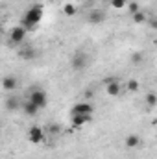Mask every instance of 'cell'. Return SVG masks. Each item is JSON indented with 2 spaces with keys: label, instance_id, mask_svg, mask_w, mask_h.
Returning <instances> with one entry per match:
<instances>
[{
  "label": "cell",
  "instance_id": "1",
  "mask_svg": "<svg viewBox=\"0 0 157 159\" xmlns=\"http://www.w3.org/2000/svg\"><path fill=\"white\" fill-rule=\"evenodd\" d=\"M41 20H43V7H41L39 4H35V6H32V7L22 15L20 24H22L28 32H32V30L39 24Z\"/></svg>",
  "mask_w": 157,
  "mask_h": 159
},
{
  "label": "cell",
  "instance_id": "2",
  "mask_svg": "<svg viewBox=\"0 0 157 159\" xmlns=\"http://www.w3.org/2000/svg\"><path fill=\"white\" fill-rule=\"evenodd\" d=\"M91 65V57L85 54V52H74V56L70 57V67H72V70L74 72H81V70H85L87 67Z\"/></svg>",
  "mask_w": 157,
  "mask_h": 159
},
{
  "label": "cell",
  "instance_id": "3",
  "mask_svg": "<svg viewBox=\"0 0 157 159\" xmlns=\"http://www.w3.org/2000/svg\"><path fill=\"white\" fill-rule=\"evenodd\" d=\"M28 100H32L34 104H37L41 109L46 107V104H48V96H46V93L43 89H32L28 93Z\"/></svg>",
  "mask_w": 157,
  "mask_h": 159
},
{
  "label": "cell",
  "instance_id": "4",
  "mask_svg": "<svg viewBox=\"0 0 157 159\" xmlns=\"http://www.w3.org/2000/svg\"><path fill=\"white\" fill-rule=\"evenodd\" d=\"M26 35H28V30H26L22 24H19V26L11 28V32H9V41L15 43V44H20L22 41L26 39Z\"/></svg>",
  "mask_w": 157,
  "mask_h": 159
},
{
  "label": "cell",
  "instance_id": "5",
  "mask_svg": "<svg viewBox=\"0 0 157 159\" xmlns=\"http://www.w3.org/2000/svg\"><path fill=\"white\" fill-rule=\"evenodd\" d=\"M105 19H107V13L104 9H98V7L91 9L89 15H87V22L89 24H102V22H105Z\"/></svg>",
  "mask_w": 157,
  "mask_h": 159
},
{
  "label": "cell",
  "instance_id": "6",
  "mask_svg": "<svg viewBox=\"0 0 157 159\" xmlns=\"http://www.w3.org/2000/svg\"><path fill=\"white\" fill-rule=\"evenodd\" d=\"M94 111V106L91 102H79V104H74L72 109H70V117L72 115H92Z\"/></svg>",
  "mask_w": 157,
  "mask_h": 159
},
{
  "label": "cell",
  "instance_id": "7",
  "mask_svg": "<svg viewBox=\"0 0 157 159\" xmlns=\"http://www.w3.org/2000/svg\"><path fill=\"white\" fill-rule=\"evenodd\" d=\"M28 141L34 143V144L43 143V141H44V131L41 129L39 126H32V128L28 129Z\"/></svg>",
  "mask_w": 157,
  "mask_h": 159
},
{
  "label": "cell",
  "instance_id": "8",
  "mask_svg": "<svg viewBox=\"0 0 157 159\" xmlns=\"http://www.w3.org/2000/svg\"><path fill=\"white\" fill-rule=\"evenodd\" d=\"M39 106L37 104H34L32 100H28V102H24L22 104V111H24V115H28V117H35L37 113H39Z\"/></svg>",
  "mask_w": 157,
  "mask_h": 159
},
{
  "label": "cell",
  "instance_id": "9",
  "mask_svg": "<svg viewBox=\"0 0 157 159\" xmlns=\"http://www.w3.org/2000/svg\"><path fill=\"white\" fill-rule=\"evenodd\" d=\"M17 85H19V80L15 78V76H6V78L2 80V87H4V91H7V93L15 91Z\"/></svg>",
  "mask_w": 157,
  "mask_h": 159
},
{
  "label": "cell",
  "instance_id": "10",
  "mask_svg": "<svg viewBox=\"0 0 157 159\" xmlns=\"http://www.w3.org/2000/svg\"><path fill=\"white\" fill-rule=\"evenodd\" d=\"M105 93L109 94V96H120L122 94V85H120V80L118 81H113V83H109V85H105Z\"/></svg>",
  "mask_w": 157,
  "mask_h": 159
},
{
  "label": "cell",
  "instance_id": "11",
  "mask_svg": "<svg viewBox=\"0 0 157 159\" xmlns=\"http://www.w3.org/2000/svg\"><path fill=\"white\" fill-rule=\"evenodd\" d=\"M70 120H72V126L74 128H81L83 124H87V122L92 120V115H72Z\"/></svg>",
  "mask_w": 157,
  "mask_h": 159
},
{
  "label": "cell",
  "instance_id": "12",
  "mask_svg": "<svg viewBox=\"0 0 157 159\" xmlns=\"http://www.w3.org/2000/svg\"><path fill=\"white\" fill-rule=\"evenodd\" d=\"M20 107H22V106H20V102H19L17 96L11 94V96L6 98V109H7V111H17V109H20Z\"/></svg>",
  "mask_w": 157,
  "mask_h": 159
},
{
  "label": "cell",
  "instance_id": "13",
  "mask_svg": "<svg viewBox=\"0 0 157 159\" xmlns=\"http://www.w3.org/2000/svg\"><path fill=\"white\" fill-rule=\"evenodd\" d=\"M139 144H141V137H139V135L131 133V135L126 137V146H128V148H137Z\"/></svg>",
  "mask_w": 157,
  "mask_h": 159
},
{
  "label": "cell",
  "instance_id": "14",
  "mask_svg": "<svg viewBox=\"0 0 157 159\" xmlns=\"http://www.w3.org/2000/svg\"><path fill=\"white\" fill-rule=\"evenodd\" d=\"M131 19H133V22H135V24H144V22H148V19H150V17H148L144 11H137V13H133V15H131Z\"/></svg>",
  "mask_w": 157,
  "mask_h": 159
},
{
  "label": "cell",
  "instance_id": "15",
  "mask_svg": "<svg viewBox=\"0 0 157 159\" xmlns=\"http://www.w3.org/2000/svg\"><path fill=\"white\" fill-rule=\"evenodd\" d=\"M19 56H20L22 59H34V57H35V50L30 46V48H24V50H20V52H19Z\"/></svg>",
  "mask_w": 157,
  "mask_h": 159
},
{
  "label": "cell",
  "instance_id": "16",
  "mask_svg": "<svg viewBox=\"0 0 157 159\" xmlns=\"http://www.w3.org/2000/svg\"><path fill=\"white\" fill-rule=\"evenodd\" d=\"M63 13H65L67 17H74V15H76V6H74V4H65V6H63Z\"/></svg>",
  "mask_w": 157,
  "mask_h": 159
},
{
  "label": "cell",
  "instance_id": "17",
  "mask_svg": "<svg viewBox=\"0 0 157 159\" xmlns=\"http://www.w3.org/2000/svg\"><path fill=\"white\" fill-rule=\"evenodd\" d=\"M142 59H144L142 52H133V54H131V63H133V65H137V67H139V65L142 63Z\"/></svg>",
  "mask_w": 157,
  "mask_h": 159
},
{
  "label": "cell",
  "instance_id": "18",
  "mask_svg": "<svg viewBox=\"0 0 157 159\" xmlns=\"http://www.w3.org/2000/svg\"><path fill=\"white\" fill-rule=\"evenodd\" d=\"M146 106H148V107L157 106V94L155 93H148V94H146Z\"/></svg>",
  "mask_w": 157,
  "mask_h": 159
},
{
  "label": "cell",
  "instance_id": "19",
  "mask_svg": "<svg viewBox=\"0 0 157 159\" xmlns=\"http://www.w3.org/2000/svg\"><path fill=\"white\" fill-rule=\"evenodd\" d=\"M128 91L137 93V91H139V81H137V80H128Z\"/></svg>",
  "mask_w": 157,
  "mask_h": 159
},
{
  "label": "cell",
  "instance_id": "20",
  "mask_svg": "<svg viewBox=\"0 0 157 159\" xmlns=\"http://www.w3.org/2000/svg\"><path fill=\"white\" fill-rule=\"evenodd\" d=\"M126 6H128L126 0H111V7H115V9H122Z\"/></svg>",
  "mask_w": 157,
  "mask_h": 159
},
{
  "label": "cell",
  "instance_id": "21",
  "mask_svg": "<svg viewBox=\"0 0 157 159\" xmlns=\"http://www.w3.org/2000/svg\"><path fill=\"white\" fill-rule=\"evenodd\" d=\"M128 9H129V13H131V15H133V13H137V11H141L137 2H129V4H128Z\"/></svg>",
  "mask_w": 157,
  "mask_h": 159
},
{
  "label": "cell",
  "instance_id": "22",
  "mask_svg": "<svg viewBox=\"0 0 157 159\" xmlns=\"http://www.w3.org/2000/svg\"><path fill=\"white\" fill-rule=\"evenodd\" d=\"M148 26H150V28H154V30H157V17L148 19Z\"/></svg>",
  "mask_w": 157,
  "mask_h": 159
},
{
  "label": "cell",
  "instance_id": "23",
  "mask_svg": "<svg viewBox=\"0 0 157 159\" xmlns=\"http://www.w3.org/2000/svg\"><path fill=\"white\" fill-rule=\"evenodd\" d=\"M113 81H118V78H115V76H107V78H104V83H105V85H109V83H113Z\"/></svg>",
  "mask_w": 157,
  "mask_h": 159
},
{
  "label": "cell",
  "instance_id": "24",
  "mask_svg": "<svg viewBox=\"0 0 157 159\" xmlns=\"http://www.w3.org/2000/svg\"><path fill=\"white\" fill-rule=\"evenodd\" d=\"M50 129H52V133H57V131H61V128H57L56 124H52V126H50Z\"/></svg>",
  "mask_w": 157,
  "mask_h": 159
},
{
  "label": "cell",
  "instance_id": "25",
  "mask_svg": "<svg viewBox=\"0 0 157 159\" xmlns=\"http://www.w3.org/2000/svg\"><path fill=\"white\" fill-rule=\"evenodd\" d=\"M92 96H94L92 91H85V98H92Z\"/></svg>",
  "mask_w": 157,
  "mask_h": 159
}]
</instances>
